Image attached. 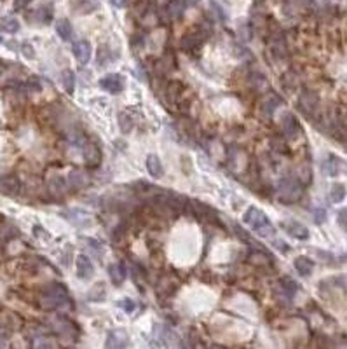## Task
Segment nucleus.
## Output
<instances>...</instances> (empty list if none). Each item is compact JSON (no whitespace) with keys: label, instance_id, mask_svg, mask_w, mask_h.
I'll return each instance as SVG.
<instances>
[{"label":"nucleus","instance_id":"nucleus-23","mask_svg":"<svg viewBox=\"0 0 347 349\" xmlns=\"http://www.w3.org/2000/svg\"><path fill=\"white\" fill-rule=\"evenodd\" d=\"M0 28L4 32H7V33H16V32L19 30V21H17L16 17L7 16L0 21Z\"/></svg>","mask_w":347,"mask_h":349},{"label":"nucleus","instance_id":"nucleus-15","mask_svg":"<svg viewBox=\"0 0 347 349\" xmlns=\"http://www.w3.org/2000/svg\"><path fill=\"white\" fill-rule=\"evenodd\" d=\"M295 269L297 272H299L300 276H304V278H307V276L313 274L314 270V262L311 260L309 257H305V255H300V257L295 258Z\"/></svg>","mask_w":347,"mask_h":349},{"label":"nucleus","instance_id":"nucleus-22","mask_svg":"<svg viewBox=\"0 0 347 349\" xmlns=\"http://www.w3.org/2000/svg\"><path fill=\"white\" fill-rule=\"evenodd\" d=\"M56 32L63 40H70L72 39V25H70L68 19H58L56 23Z\"/></svg>","mask_w":347,"mask_h":349},{"label":"nucleus","instance_id":"nucleus-24","mask_svg":"<svg viewBox=\"0 0 347 349\" xmlns=\"http://www.w3.org/2000/svg\"><path fill=\"white\" fill-rule=\"evenodd\" d=\"M61 80H63V86H65L66 93H74L75 75L72 70H63V72H61Z\"/></svg>","mask_w":347,"mask_h":349},{"label":"nucleus","instance_id":"nucleus-11","mask_svg":"<svg viewBox=\"0 0 347 349\" xmlns=\"http://www.w3.org/2000/svg\"><path fill=\"white\" fill-rule=\"evenodd\" d=\"M281 126H283V131H284V135L290 136V138H293V136H297L300 133L299 121H297L295 115L290 112L284 113V117H283V121H281Z\"/></svg>","mask_w":347,"mask_h":349},{"label":"nucleus","instance_id":"nucleus-19","mask_svg":"<svg viewBox=\"0 0 347 349\" xmlns=\"http://www.w3.org/2000/svg\"><path fill=\"white\" fill-rule=\"evenodd\" d=\"M286 231H288V234H290L291 238H295V239L305 241L309 238V229L305 225H302V223H299V222L288 223Z\"/></svg>","mask_w":347,"mask_h":349},{"label":"nucleus","instance_id":"nucleus-16","mask_svg":"<svg viewBox=\"0 0 347 349\" xmlns=\"http://www.w3.org/2000/svg\"><path fill=\"white\" fill-rule=\"evenodd\" d=\"M109 276L115 286H121L124 283V279H126V267H124V264H110Z\"/></svg>","mask_w":347,"mask_h":349},{"label":"nucleus","instance_id":"nucleus-14","mask_svg":"<svg viewBox=\"0 0 347 349\" xmlns=\"http://www.w3.org/2000/svg\"><path fill=\"white\" fill-rule=\"evenodd\" d=\"M147 170H148V173H150L152 178H156V180L162 178V174H164V168H162V162H161V159H159V156L150 154V156L147 157Z\"/></svg>","mask_w":347,"mask_h":349},{"label":"nucleus","instance_id":"nucleus-13","mask_svg":"<svg viewBox=\"0 0 347 349\" xmlns=\"http://www.w3.org/2000/svg\"><path fill=\"white\" fill-rule=\"evenodd\" d=\"M70 190L68 182L63 176H54V178L49 182V192H51L54 197H63L66 192Z\"/></svg>","mask_w":347,"mask_h":349},{"label":"nucleus","instance_id":"nucleus-30","mask_svg":"<svg viewBox=\"0 0 347 349\" xmlns=\"http://www.w3.org/2000/svg\"><path fill=\"white\" fill-rule=\"evenodd\" d=\"M23 52H25V56H28V58H33V56H35L33 48H32V46H30L28 42L23 44Z\"/></svg>","mask_w":347,"mask_h":349},{"label":"nucleus","instance_id":"nucleus-10","mask_svg":"<svg viewBox=\"0 0 347 349\" xmlns=\"http://www.w3.org/2000/svg\"><path fill=\"white\" fill-rule=\"evenodd\" d=\"M84 148V159H86V164L89 166V168H95V166H98L101 162V152L100 148L96 147L95 143H89V142H86V143L82 145Z\"/></svg>","mask_w":347,"mask_h":349},{"label":"nucleus","instance_id":"nucleus-4","mask_svg":"<svg viewBox=\"0 0 347 349\" xmlns=\"http://www.w3.org/2000/svg\"><path fill=\"white\" fill-rule=\"evenodd\" d=\"M299 107L307 117L314 119L319 110V96L314 91H304L299 98Z\"/></svg>","mask_w":347,"mask_h":349},{"label":"nucleus","instance_id":"nucleus-3","mask_svg":"<svg viewBox=\"0 0 347 349\" xmlns=\"http://www.w3.org/2000/svg\"><path fill=\"white\" fill-rule=\"evenodd\" d=\"M304 194V185L295 178H284L279 182L278 187V199L281 203H286V205H291V203H297V201L302 197Z\"/></svg>","mask_w":347,"mask_h":349},{"label":"nucleus","instance_id":"nucleus-20","mask_svg":"<svg viewBox=\"0 0 347 349\" xmlns=\"http://www.w3.org/2000/svg\"><path fill=\"white\" fill-rule=\"evenodd\" d=\"M270 52H272L274 58L278 60H283L286 56V44H284V39L283 37H274L270 40Z\"/></svg>","mask_w":347,"mask_h":349},{"label":"nucleus","instance_id":"nucleus-25","mask_svg":"<svg viewBox=\"0 0 347 349\" xmlns=\"http://www.w3.org/2000/svg\"><path fill=\"white\" fill-rule=\"evenodd\" d=\"M279 107V100L278 96H272V98H269L267 101H264V107H262V112L267 115V117H270L272 115V112Z\"/></svg>","mask_w":347,"mask_h":349},{"label":"nucleus","instance_id":"nucleus-18","mask_svg":"<svg viewBox=\"0 0 347 349\" xmlns=\"http://www.w3.org/2000/svg\"><path fill=\"white\" fill-rule=\"evenodd\" d=\"M66 182H68V187L72 189V190H77V189L86 185V182H87L86 173L80 170H74L68 176H66Z\"/></svg>","mask_w":347,"mask_h":349},{"label":"nucleus","instance_id":"nucleus-9","mask_svg":"<svg viewBox=\"0 0 347 349\" xmlns=\"http://www.w3.org/2000/svg\"><path fill=\"white\" fill-rule=\"evenodd\" d=\"M91 44L87 40H79V42L74 44V56L77 58V61L80 65H86L87 61L91 60Z\"/></svg>","mask_w":347,"mask_h":349},{"label":"nucleus","instance_id":"nucleus-29","mask_svg":"<svg viewBox=\"0 0 347 349\" xmlns=\"http://www.w3.org/2000/svg\"><path fill=\"white\" fill-rule=\"evenodd\" d=\"M337 222H339V225H342L344 229H347V208H342L337 213Z\"/></svg>","mask_w":347,"mask_h":349},{"label":"nucleus","instance_id":"nucleus-12","mask_svg":"<svg viewBox=\"0 0 347 349\" xmlns=\"http://www.w3.org/2000/svg\"><path fill=\"white\" fill-rule=\"evenodd\" d=\"M129 344V339H127V333L124 330H113L109 333L107 337V348H126Z\"/></svg>","mask_w":347,"mask_h":349},{"label":"nucleus","instance_id":"nucleus-17","mask_svg":"<svg viewBox=\"0 0 347 349\" xmlns=\"http://www.w3.org/2000/svg\"><path fill=\"white\" fill-rule=\"evenodd\" d=\"M185 9H187L185 0H171L170 4L166 5V14H168V17H171V19H178V17L185 13Z\"/></svg>","mask_w":347,"mask_h":349},{"label":"nucleus","instance_id":"nucleus-7","mask_svg":"<svg viewBox=\"0 0 347 349\" xmlns=\"http://www.w3.org/2000/svg\"><path fill=\"white\" fill-rule=\"evenodd\" d=\"M52 327H54V330H56L60 335L68 337V339H72L74 335H77V328H75L74 321L66 319L65 316H58V318H54Z\"/></svg>","mask_w":347,"mask_h":349},{"label":"nucleus","instance_id":"nucleus-28","mask_svg":"<svg viewBox=\"0 0 347 349\" xmlns=\"http://www.w3.org/2000/svg\"><path fill=\"white\" fill-rule=\"evenodd\" d=\"M119 305L122 307V311H124V313H129V314L136 309V304H135V301H133V299H122V301L119 302Z\"/></svg>","mask_w":347,"mask_h":349},{"label":"nucleus","instance_id":"nucleus-1","mask_svg":"<svg viewBox=\"0 0 347 349\" xmlns=\"http://www.w3.org/2000/svg\"><path fill=\"white\" fill-rule=\"evenodd\" d=\"M243 220H244V223H248V225L252 227L253 232H256V234L262 236V238H272L274 236L272 222L267 218V215H265L262 209L252 206V208L244 213Z\"/></svg>","mask_w":347,"mask_h":349},{"label":"nucleus","instance_id":"nucleus-27","mask_svg":"<svg viewBox=\"0 0 347 349\" xmlns=\"http://www.w3.org/2000/svg\"><path fill=\"white\" fill-rule=\"evenodd\" d=\"M180 93H182V84H178V82L170 84V87H168V98H171V101H176Z\"/></svg>","mask_w":347,"mask_h":349},{"label":"nucleus","instance_id":"nucleus-31","mask_svg":"<svg viewBox=\"0 0 347 349\" xmlns=\"http://www.w3.org/2000/svg\"><path fill=\"white\" fill-rule=\"evenodd\" d=\"M28 4H30V0H14V9H16V11H21V9H25Z\"/></svg>","mask_w":347,"mask_h":349},{"label":"nucleus","instance_id":"nucleus-33","mask_svg":"<svg viewBox=\"0 0 347 349\" xmlns=\"http://www.w3.org/2000/svg\"><path fill=\"white\" fill-rule=\"evenodd\" d=\"M110 2H112V5H115V7H124L127 0H110Z\"/></svg>","mask_w":347,"mask_h":349},{"label":"nucleus","instance_id":"nucleus-8","mask_svg":"<svg viewBox=\"0 0 347 349\" xmlns=\"http://www.w3.org/2000/svg\"><path fill=\"white\" fill-rule=\"evenodd\" d=\"M75 266H77V276L80 279H91L95 274V266L87 255H79Z\"/></svg>","mask_w":347,"mask_h":349},{"label":"nucleus","instance_id":"nucleus-26","mask_svg":"<svg viewBox=\"0 0 347 349\" xmlns=\"http://www.w3.org/2000/svg\"><path fill=\"white\" fill-rule=\"evenodd\" d=\"M281 286L284 288V290H286V293H288L290 297L293 295V293L297 292V288H299V286H297V283H295V281H293L291 278H283V279H281Z\"/></svg>","mask_w":347,"mask_h":349},{"label":"nucleus","instance_id":"nucleus-6","mask_svg":"<svg viewBox=\"0 0 347 349\" xmlns=\"http://www.w3.org/2000/svg\"><path fill=\"white\" fill-rule=\"evenodd\" d=\"M100 86L110 95H119L124 89V79L119 74H110L100 80Z\"/></svg>","mask_w":347,"mask_h":349},{"label":"nucleus","instance_id":"nucleus-5","mask_svg":"<svg viewBox=\"0 0 347 349\" xmlns=\"http://www.w3.org/2000/svg\"><path fill=\"white\" fill-rule=\"evenodd\" d=\"M0 190L5 192L7 196H17L19 190H21V182L13 173L2 174L0 176Z\"/></svg>","mask_w":347,"mask_h":349},{"label":"nucleus","instance_id":"nucleus-32","mask_svg":"<svg viewBox=\"0 0 347 349\" xmlns=\"http://www.w3.org/2000/svg\"><path fill=\"white\" fill-rule=\"evenodd\" d=\"M325 218H326L325 209H316V222H317V223L325 222Z\"/></svg>","mask_w":347,"mask_h":349},{"label":"nucleus","instance_id":"nucleus-34","mask_svg":"<svg viewBox=\"0 0 347 349\" xmlns=\"http://www.w3.org/2000/svg\"><path fill=\"white\" fill-rule=\"evenodd\" d=\"M0 44H2V37H0Z\"/></svg>","mask_w":347,"mask_h":349},{"label":"nucleus","instance_id":"nucleus-21","mask_svg":"<svg viewBox=\"0 0 347 349\" xmlns=\"http://www.w3.org/2000/svg\"><path fill=\"white\" fill-rule=\"evenodd\" d=\"M346 194H347V189L344 183H333L330 189V201L331 203H342L346 199Z\"/></svg>","mask_w":347,"mask_h":349},{"label":"nucleus","instance_id":"nucleus-2","mask_svg":"<svg viewBox=\"0 0 347 349\" xmlns=\"http://www.w3.org/2000/svg\"><path fill=\"white\" fill-rule=\"evenodd\" d=\"M40 302L46 309H58V307L68 304V293H66L65 286H61V285H51L42 292Z\"/></svg>","mask_w":347,"mask_h":349}]
</instances>
